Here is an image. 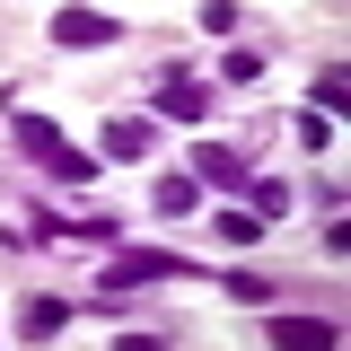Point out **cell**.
Returning <instances> with one entry per match:
<instances>
[{
	"label": "cell",
	"instance_id": "6",
	"mask_svg": "<svg viewBox=\"0 0 351 351\" xmlns=\"http://www.w3.org/2000/svg\"><path fill=\"white\" fill-rule=\"evenodd\" d=\"M193 176H202V184H219V193H246V184H255V176H246V158H237V149H219V141H202V149H193Z\"/></svg>",
	"mask_w": 351,
	"mask_h": 351
},
{
	"label": "cell",
	"instance_id": "5",
	"mask_svg": "<svg viewBox=\"0 0 351 351\" xmlns=\"http://www.w3.org/2000/svg\"><path fill=\"white\" fill-rule=\"evenodd\" d=\"M71 325V299H53V290H27V307H18V343L36 351V343H53Z\"/></svg>",
	"mask_w": 351,
	"mask_h": 351
},
{
	"label": "cell",
	"instance_id": "9",
	"mask_svg": "<svg viewBox=\"0 0 351 351\" xmlns=\"http://www.w3.org/2000/svg\"><path fill=\"white\" fill-rule=\"evenodd\" d=\"M149 202H158L167 219H184V211H193V176H158V193H149Z\"/></svg>",
	"mask_w": 351,
	"mask_h": 351
},
{
	"label": "cell",
	"instance_id": "13",
	"mask_svg": "<svg viewBox=\"0 0 351 351\" xmlns=\"http://www.w3.org/2000/svg\"><path fill=\"white\" fill-rule=\"evenodd\" d=\"M228 80H237V88L263 80V53H255V44H237V53H228Z\"/></svg>",
	"mask_w": 351,
	"mask_h": 351
},
{
	"label": "cell",
	"instance_id": "11",
	"mask_svg": "<svg viewBox=\"0 0 351 351\" xmlns=\"http://www.w3.org/2000/svg\"><path fill=\"white\" fill-rule=\"evenodd\" d=\"M246 193H255V219H281V211H290V184H281V176H255Z\"/></svg>",
	"mask_w": 351,
	"mask_h": 351
},
{
	"label": "cell",
	"instance_id": "3",
	"mask_svg": "<svg viewBox=\"0 0 351 351\" xmlns=\"http://www.w3.org/2000/svg\"><path fill=\"white\" fill-rule=\"evenodd\" d=\"M123 27L106 18V9H88V0H71V9H53V44L62 53H97V44H114Z\"/></svg>",
	"mask_w": 351,
	"mask_h": 351
},
{
	"label": "cell",
	"instance_id": "2",
	"mask_svg": "<svg viewBox=\"0 0 351 351\" xmlns=\"http://www.w3.org/2000/svg\"><path fill=\"white\" fill-rule=\"evenodd\" d=\"M184 281V272H193V263L184 255H167V246H123V255H106V290H141V281Z\"/></svg>",
	"mask_w": 351,
	"mask_h": 351
},
{
	"label": "cell",
	"instance_id": "14",
	"mask_svg": "<svg viewBox=\"0 0 351 351\" xmlns=\"http://www.w3.org/2000/svg\"><path fill=\"white\" fill-rule=\"evenodd\" d=\"M114 351H167V343H158V334H123Z\"/></svg>",
	"mask_w": 351,
	"mask_h": 351
},
{
	"label": "cell",
	"instance_id": "1",
	"mask_svg": "<svg viewBox=\"0 0 351 351\" xmlns=\"http://www.w3.org/2000/svg\"><path fill=\"white\" fill-rule=\"evenodd\" d=\"M18 149H27L53 184H88V176H97V158H80V149L53 132V114H18Z\"/></svg>",
	"mask_w": 351,
	"mask_h": 351
},
{
	"label": "cell",
	"instance_id": "4",
	"mask_svg": "<svg viewBox=\"0 0 351 351\" xmlns=\"http://www.w3.org/2000/svg\"><path fill=\"white\" fill-rule=\"evenodd\" d=\"M263 334H272V351H343L334 316H263Z\"/></svg>",
	"mask_w": 351,
	"mask_h": 351
},
{
	"label": "cell",
	"instance_id": "12",
	"mask_svg": "<svg viewBox=\"0 0 351 351\" xmlns=\"http://www.w3.org/2000/svg\"><path fill=\"white\" fill-rule=\"evenodd\" d=\"M228 299H237V307H272V281H263V272H246V263H237V272H228Z\"/></svg>",
	"mask_w": 351,
	"mask_h": 351
},
{
	"label": "cell",
	"instance_id": "7",
	"mask_svg": "<svg viewBox=\"0 0 351 351\" xmlns=\"http://www.w3.org/2000/svg\"><path fill=\"white\" fill-rule=\"evenodd\" d=\"M211 114V88L202 80H167L158 88V123H202Z\"/></svg>",
	"mask_w": 351,
	"mask_h": 351
},
{
	"label": "cell",
	"instance_id": "10",
	"mask_svg": "<svg viewBox=\"0 0 351 351\" xmlns=\"http://www.w3.org/2000/svg\"><path fill=\"white\" fill-rule=\"evenodd\" d=\"M219 246H263V219L255 211H219Z\"/></svg>",
	"mask_w": 351,
	"mask_h": 351
},
{
	"label": "cell",
	"instance_id": "8",
	"mask_svg": "<svg viewBox=\"0 0 351 351\" xmlns=\"http://www.w3.org/2000/svg\"><path fill=\"white\" fill-rule=\"evenodd\" d=\"M149 149H158V123H141V114L106 123V158H149Z\"/></svg>",
	"mask_w": 351,
	"mask_h": 351
}]
</instances>
